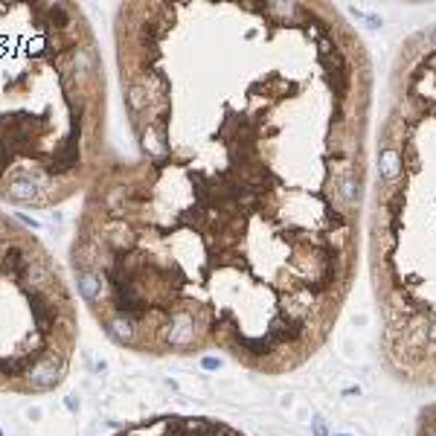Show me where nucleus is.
<instances>
[{
  "label": "nucleus",
  "instance_id": "nucleus-6",
  "mask_svg": "<svg viewBox=\"0 0 436 436\" xmlns=\"http://www.w3.org/2000/svg\"><path fill=\"white\" fill-rule=\"evenodd\" d=\"M111 335H114L120 343H131L134 341V323L125 320V317H117V320L111 323Z\"/></svg>",
  "mask_w": 436,
  "mask_h": 436
},
{
  "label": "nucleus",
  "instance_id": "nucleus-1",
  "mask_svg": "<svg viewBox=\"0 0 436 436\" xmlns=\"http://www.w3.org/2000/svg\"><path fill=\"white\" fill-rule=\"evenodd\" d=\"M169 343L172 346H189V343L195 341V323L189 320L187 314H178L172 323H169Z\"/></svg>",
  "mask_w": 436,
  "mask_h": 436
},
{
  "label": "nucleus",
  "instance_id": "nucleus-4",
  "mask_svg": "<svg viewBox=\"0 0 436 436\" xmlns=\"http://www.w3.org/2000/svg\"><path fill=\"white\" fill-rule=\"evenodd\" d=\"M9 198H15V201H32V198H38V184L30 181V178H15L9 184Z\"/></svg>",
  "mask_w": 436,
  "mask_h": 436
},
{
  "label": "nucleus",
  "instance_id": "nucleus-3",
  "mask_svg": "<svg viewBox=\"0 0 436 436\" xmlns=\"http://www.w3.org/2000/svg\"><path fill=\"white\" fill-rule=\"evenodd\" d=\"M399 169H402V155H399V149L387 146V149L381 152V178H384V181H396V178H399Z\"/></svg>",
  "mask_w": 436,
  "mask_h": 436
},
{
  "label": "nucleus",
  "instance_id": "nucleus-8",
  "mask_svg": "<svg viewBox=\"0 0 436 436\" xmlns=\"http://www.w3.org/2000/svg\"><path fill=\"white\" fill-rule=\"evenodd\" d=\"M143 88H134V91H131V105H134V108H143V102H146V99H143Z\"/></svg>",
  "mask_w": 436,
  "mask_h": 436
},
{
  "label": "nucleus",
  "instance_id": "nucleus-7",
  "mask_svg": "<svg viewBox=\"0 0 436 436\" xmlns=\"http://www.w3.org/2000/svg\"><path fill=\"white\" fill-rule=\"evenodd\" d=\"M76 70L79 73H91L93 70V50H79L76 53Z\"/></svg>",
  "mask_w": 436,
  "mask_h": 436
},
{
  "label": "nucleus",
  "instance_id": "nucleus-11",
  "mask_svg": "<svg viewBox=\"0 0 436 436\" xmlns=\"http://www.w3.org/2000/svg\"><path fill=\"white\" fill-rule=\"evenodd\" d=\"M335 436H349V434H335Z\"/></svg>",
  "mask_w": 436,
  "mask_h": 436
},
{
  "label": "nucleus",
  "instance_id": "nucleus-9",
  "mask_svg": "<svg viewBox=\"0 0 436 436\" xmlns=\"http://www.w3.org/2000/svg\"><path fill=\"white\" fill-rule=\"evenodd\" d=\"M218 367H221L218 358H204V370H218Z\"/></svg>",
  "mask_w": 436,
  "mask_h": 436
},
{
  "label": "nucleus",
  "instance_id": "nucleus-10",
  "mask_svg": "<svg viewBox=\"0 0 436 436\" xmlns=\"http://www.w3.org/2000/svg\"><path fill=\"white\" fill-rule=\"evenodd\" d=\"M314 436H326V425H323V422H320V419H317V422H314Z\"/></svg>",
  "mask_w": 436,
  "mask_h": 436
},
{
  "label": "nucleus",
  "instance_id": "nucleus-2",
  "mask_svg": "<svg viewBox=\"0 0 436 436\" xmlns=\"http://www.w3.org/2000/svg\"><path fill=\"white\" fill-rule=\"evenodd\" d=\"M62 381V373H59V367H35L30 373V384L32 387H38V390H50V387H56Z\"/></svg>",
  "mask_w": 436,
  "mask_h": 436
},
{
  "label": "nucleus",
  "instance_id": "nucleus-5",
  "mask_svg": "<svg viewBox=\"0 0 436 436\" xmlns=\"http://www.w3.org/2000/svg\"><path fill=\"white\" fill-rule=\"evenodd\" d=\"M79 291H82V297H85V300H91V303H93L96 297L102 294V280H99L96 274H82V277H79Z\"/></svg>",
  "mask_w": 436,
  "mask_h": 436
}]
</instances>
